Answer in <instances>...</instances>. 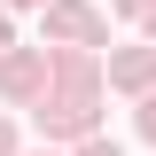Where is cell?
<instances>
[{
  "label": "cell",
  "mask_w": 156,
  "mask_h": 156,
  "mask_svg": "<svg viewBox=\"0 0 156 156\" xmlns=\"http://www.w3.org/2000/svg\"><path fill=\"white\" fill-rule=\"evenodd\" d=\"M78 156H117V140H86V148H78Z\"/></svg>",
  "instance_id": "cell-3"
},
{
  "label": "cell",
  "mask_w": 156,
  "mask_h": 156,
  "mask_svg": "<svg viewBox=\"0 0 156 156\" xmlns=\"http://www.w3.org/2000/svg\"><path fill=\"white\" fill-rule=\"evenodd\" d=\"M117 8H125V16H148V8H156V0H117Z\"/></svg>",
  "instance_id": "cell-4"
},
{
  "label": "cell",
  "mask_w": 156,
  "mask_h": 156,
  "mask_svg": "<svg viewBox=\"0 0 156 156\" xmlns=\"http://www.w3.org/2000/svg\"><path fill=\"white\" fill-rule=\"evenodd\" d=\"M0 156H8V125H0Z\"/></svg>",
  "instance_id": "cell-6"
},
{
  "label": "cell",
  "mask_w": 156,
  "mask_h": 156,
  "mask_svg": "<svg viewBox=\"0 0 156 156\" xmlns=\"http://www.w3.org/2000/svg\"><path fill=\"white\" fill-rule=\"evenodd\" d=\"M23 8H31V0H23Z\"/></svg>",
  "instance_id": "cell-8"
},
{
  "label": "cell",
  "mask_w": 156,
  "mask_h": 156,
  "mask_svg": "<svg viewBox=\"0 0 156 156\" xmlns=\"http://www.w3.org/2000/svg\"><path fill=\"white\" fill-rule=\"evenodd\" d=\"M140 133H148V140H156V101H148V109H140Z\"/></svg>",
  "instance_id": "cell-5"
},
{
  "label": "cell",
  "mask_w": 156,
  "mask_h": 156,
  "mask_svg": "<svg viewBox=\"0 0 156 156\" xmlns=\"http://www.w3.org/2000/svg\"><path fill=\"white\" fill-rule=\"evenodd\" d=\"M0 47H8V23H0Z\"/></svg>",
  "instance_id": "cell-7"
},
{
  "label": "cell",
  "mask_w": 156,
  "mask_h": 156,
  "mask_svg": "<svg viewBox=\"0 0 156 156\" xmlns=\"http://www.w3.org/2000/svg\"><path fill=\"white\" fill-rule=\"evenodd\" d=\"M47 31H62V39H78V47H101V16L94 8H86V0H55V8H47Z\"/></svg>",
  "instance_id": "cell-1"
},
{
  "label": "cell",
  "mask_w": 156,
  "mask_h": 156,
  "mask_svg": "<svg viewBox=\"0 0 156 156\" xmlns=\"http://www.w3.org/2000/svg\"><path fill=\"white\" fill-rule=\"evenodd\" d=\"M148 78H156V47H148V55H117V62H109V86H148Z\"/></svg>",
  "instance_id": "cell-2"
}]
</instances>
